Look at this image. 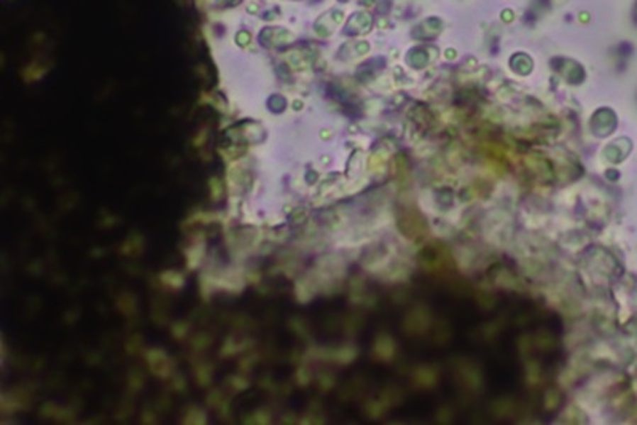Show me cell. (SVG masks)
<instances>
[{"mask_svg":"<svg viewBox=\"0 0 637 425\" xmlns=\"http://www.w3.org/2000/svg\"><path fill=\"white\" fill-rule=\"evenodd\" d=\"M249 40H250V35L247 34L245 31L239 32V34H238V43L239 45H247V43H249Z\"/></svg>","mask_w":637,"mask_h":425,"instance_id":"1","label":"cell"}]
</instances>
